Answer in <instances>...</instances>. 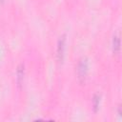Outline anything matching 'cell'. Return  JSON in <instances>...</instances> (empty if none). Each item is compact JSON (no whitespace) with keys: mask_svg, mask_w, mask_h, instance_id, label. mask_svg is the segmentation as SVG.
I'll use <instances>...</instances> for the list:
<instances>
[{"mask_svg":"<svg viewBox=\"0 0 122 122\" xmlns=\"http://www.w3.org/2000/svg\"><path fill=\"white\" fill-rule=\"evenodd\" d=\"M87 69H88V62L86 57H82L77 65V75L80 81H83L85 79L86 73H87Z\"/></svg>","mask_w":122,"mask_h":122,"instance_id":"obj_1","label":"cell"},{"mask_svg":"<svg viewBox=\"0 0 122 122\" xmlns=\"http://www.w3.org/2000/svg\"><path fill=\"white\" fill-rule=\"evenodd\" d=\"M64 42H65L64 36L60 37L59 43H58V51H57V54H58L59 59H62V56H63V52H64Z\"/></svg>","mask_w":122,"mask_h":122,"instance_id":"obj_2","label":"cell"},{"mask_svg":"<svg viewBox=\"0 0 122 122\" xmlns=\"http://www.w3.org/2000/svg\"><path fill=\"white\" fill-rule=\"evenodd\" d=\"M120 48V40L118 36H114L113 37V50L114 51H117Z\"/></svg>","mask_w":122,"mask_h":122,"instance_id":"obj_3","label":"cell"},{"mask_svg":"<svg viewBox=\"0 0 122 122\" xmlns=\"http://www.w3.org/2000/svg\"><path fill=\"white\" fill-rule=\"evenodd\" d=\"M1 1H2V0H1Z\"/></svg>","mask_w":122,"mask_h":122,"instance_id":"obj_4","label":"cell"}]
</instances>
